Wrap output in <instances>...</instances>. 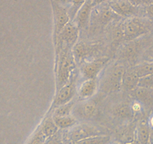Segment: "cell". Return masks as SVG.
<instances>
[{"label":"cell","mask_w":153,"mask_h":144,"mask_svg":"<svg viewBox=\"0 0 153 144\" xmlns=\"http://www.w3.org/2000/svg\"><path fill=\"white\" fill-rule=\"evenodd\" d=\"M46 140L47 137L43 134L40 128L38 127L30 137L27 144H44Z\"/></svg>","instance_id":"4316f807"},{"label":"cell","mask_w":153,"mask_h":144,"mask_svg":"<svg viewBox=\"0 0 153 144\" xmlns=\"http://www.w3.org/2000/svg\"><path fill=\"white\" fill-rule=\"evenodd\" d=\"M104 1H106V0H92V6L99 5V4L102 3Z\"/></svg>","instance_id":"d6a6232c"},{"label":"cell","mask_w":153,"mask_h":144,"mask_svg":"<svg viewBox=\"0 0 153 144\" xmlns=\"http://www.w3.org/2000/svg\"><path fill=\"white\" fill-rule=\"evenodd\" d=\"M76 75L72 74L70 80L56 92L55 98L53 101L50 111H53L59 106L71 102L76 93Z\"/></svg>","instance_id":"5b68a950"},{"label":"cell","mask_w":153,"mask_h":144,"mask_svg":"<svg viewBox=\"0 0 153 144\" xmlns=\"http://www.w3.org/2000/svg\"><path fill=\"white\" fill-rule=\"evenodd\" d=\"M39 128H40L43 134L47 137V139L53 136L55 134H56L59 131V129L54 122L53 116L47 117L45 119V120L42 122Z\"/></svg>","instance_id":"e0dca14e"},{"label":"cell","mask_w":153,"mask_h":144,"mask_svg":"<svg viewBox=\"0 0 153 144\" xmlns=\"http://www.w3.org/2000/svg\"><path fill=\"white\" fill-rule=\"evenodd\" d=\"M108 59L101 58L84 63L80 69V73L85 80H96L97 77L106 65Z\"/></svg>","instance_id":"9c48e42d"},{"label":"cell","mask_w":153,"mask_h":144,"mask_svg":"<svg viewBox=\"0 0 153 144\" xmlns=\"http://www.w3.org/2000/svg\"><path fill=\"white\" fill-rule=\"evenodd\" d=\"M98 89L96 80H84L76 89L77 95L81 99L87 100L92 98Z\"/></svg>","instance_id":"4fadbf2b"},{"label":"cell","mask_w":153,"mask_h":144,"mask_svg":"<svg viewBox=\"0 0 153 144\" xmlns=\"http://www.w3.org/2000/svg\"><path fill=\"white\" fill-rule=\"evenodd\" d=\"M126 68L121 65H113L108 68L101 82V88L105 92H113L122 88Z\"/></svg>","instance_id":"7a4b0ae2"},{"label":"cell","mask_w":153,"mask_h":144,"mask_svg":"<svg viewBox=\"0 0 153 144\" xmlns=\"http://www.w3.org/2000/svg\"><path fill=\"white\" fill-rule=\"evenodd\" d=\"M94 48H95L94 46L86 45L83 42L75 44L72 48V53H73L75 62H79L82 61L83 59L92 53Z\"/></svg>","instance_id":"2e32d148"},{"label":"cell","mask_w":153,"mask_h":144,"mask_svg":"<svg viewBox=\"0 0 153 144\" xmlns=\"http://www.w3.org/2000/svg\"><path fill=\"white\" fill-rule=\"evenodd\" d=\"M149 124V126L150 127V128L153 129V115H152L150 117V118L149 119V121L147 122Z\"/></svg>","instance_id":"1f68e13d"},{"label":"cell","mask_w":153,"mask_h":144,"mask_svg":"<svg viewBox=\"0 0 153 144\" xmlns=\"http://www.w3.org/2000/svg\"><path fill=\"white\" fill-rule=\"evenodd\" d=\"M149 144H153V129H151V128H150Z\"/></svg>","instance_id":"836d02e7"},{"label":"cell","mask_w":153,"mask_h":144,"mask_svg":"<svg viewBox=\"0 0 153 144\" xmlns=\"http://www.w3.org/2000/svg\"><path fill=\"white\" fill-rule=\"evenodd\" d=\"M146 11L148 15L150 17H152V18H153V3L150 4V5H148Z\"/></svg>","instance_id":"4dcf8cb0"},{"label":"cell","mask_w":153,"mask_h":144,"mask_svg":"<svg viewBox=\"0 0 153 144\" xmlns=\"http://www.w3.org/2000/svg\"><path fill=\"white\" fill-rule=\"evenodd\" d=\"M124 39L127 42L140 39L149 32L148 26L137 17L128 19L123 24Z\"/></svg>","instance_id":"277c9868"},{"label":"cell","mask_w":153,"mask_h":144,"mask_svg":"<svg viewBox=\"0 0 153 144\" xmlns=\"http://www.w3.org/2000/svg\"><path fill=\"white\" fill-rule=\"evenodd\" d=\"M110 137L105 134L98 135L86 138L77 142L73 143V144H110Z\"/></svg>","instance_id":"603a6c76"},{"label":"cell","mask_w":153,"mask_h":144,"mask_svg":"<svg viewBox=\"0 0 153 144\" xmlns=\"http://www.w3.org/2000/svg\"><path fill=\"white\" fill-rule=\"evenodd\" d=\"M56 92L70 80L74 71L75 60L72 48H64L56 50Z\"/></svg>","instance_id":"6da1fadb"},{"label":"cell","mask_w":153,"mask_h":144,"mask_svg":"<svg viewBox=\"0 0 153 144\" xmlns=\"http://www.w3.org/2000/svg\"><path fill=\"white\" fill-rule=\"evenodd\" d=\"M138 86L146 89H153V74L140 77Z\"/></svg>","instance_id":"83f0119b"},{"label":"cell","mask_w":153,"mask_h":144,"mask_svg":"<svg viewBox=\"0 0 153 144\" xmlns=\"http://www.w3.org/2000/svg\"><path fill=\"white\" fill-rule=\"evenodd\" d=\"M150 127L148 122H142L138 125L136 130V138L141 144H149Z\"/></svg>","instance_id":"d6986e66"},{"label":"cell","mask_w":153,"mask_h":144,"mask_svg":"<svg viewBox=\"0 0 153 144\" xmlns=\"http://www.w3.org/2000/svg\"><path fill=\"white\" fill-rule=\"evenodd\" d=\"M110 8L120 17H131L137 14V8L130 0H115L110 3Z\"/></svg>","instance_id":"30bf717a"},{"label":"cell","mask_w":153,"mask_h":144,"mask_svg":"<svg viewBox=\"0 0 153 144\" xmlns=\"http://www.w3.org/2000/svg\"><path fill=\"white\" fill-rule=\"evenodd\" d=\"M137 127L131 125L122 131L118 136V140L122 144H129L133 142L136 138Z\"/></svg>","instance_id":"44dd1931"},{"label":"cell","mask_w":153,"mask_h":144,"mask_svg":"<svg viewBox=\"0 0 153 144\" xmlns=\"http://www.w3.org/2000/svg\"><path fill=\"white\" fill-rule=\"evenodd\" d=\"M120 17V16L117 15L113 10L110 8V7L104 8L101 10L99 14H98V18H99L100 23L102 24H107L109 22L113 20V19H117Z\"/></svg>","instance_id":"d4e9b609"},{"label":"cell","mask_w":153,"mask_h":144,"mask_svg":"<svg viewBox=\"0 0 153 144\" xmlns=\"http://www.w3.org/2000/svg\"><path fill=\"white\" fill-rule=\"evenodd\" d=\"M53 118L59 129L71 128L77 124V120L72 115L66 116V117L53 116Z\"/></svg>","instance_id":"ffe728a7"},{"label":"cell","mask_w":153,"mask_h":144,"mask_svg":"<svg viewBox=\"0 0 153 144\" xmlns=\"http://www.w3.org/2000/svg\"><path fill=\"white\" fill-rule=\"evenodd\" d=\"M149 42L146 39H138L128 42L120 51V56L124 59L131 60L137 57L146 48Z\"/></svg>","instance_id":"ba28073f"},{"label":"cell","mask_w":153,"mask_h":144,"mask_svg":"<svg viewBox=\"0 0 153 144\" xmlns=\"http://www.w3.org/2000/svg\"><path fill=\"white\" fill-rule=\"evenodd\" d=\"M86 1V0H59V2L62 5H68L69 8H67V10L68 11L70 18L74 19L76 13L78 12L79 9L81 8Z\"/></svg>","instance_id":"7402d4cb"},{"label":"cell","mask_w":153,"mask_h":144,"mask_svg":"<svg viewBox=\"0 0 153 144\" xmlns=\"http://www.w3.org/2000/svg\"><path fill=\"white\" fill-rule=\"evenodd\" d=\"M140 77H138L133 68L126 69L123 78L122 88L126 92H131L138 86Z\"/></svg>","instance_id":"9a60e30c"},{"label":"cell","mask_w":153,"mask_h":144,"mask_svg":"<svg viewBox=\"0 0 153 144\" xmlns=\"http://www.w3.org/2000/svg\"><path fill=\"white\" fill-rule=\"evenodd\" d=\"M103 134H104L95 126L89 125L87 124H81L76 125L70 129L68 134V138L73 143L86 138Z\"/></svg>","instance_id":"52a82bcc"},{"label":"cell","mask_w":153,"mask_h":144,"mask_svg":"<svg viewBox=\"0 0 153 144\" xmlns=\"http://www.w3.org/2000/svg\"><path fill=\"white\" fill-rule=\"evenodd\" d=\"M131 98L140 103L143 107H150L153 104V89L137 86L130 92Z\"/></svg>","instance_id":"8fae6325"},{"label":"cell","mask_w":153,"mask_h":144,"mask_svg":"<svg viewBox=\"0 0 153 144\" xmlns=\"http://www.w3.org/2000/svg\"><path fill=\"white\" fill-rule=\"evenodd\" d=\"M149 61H147V62H153V50L152 51L151 54L149 55Z\"/></svg>","instance_id":"e575fe53"},{"label":"cell","mask_w":153,"mask_h":144,"mask_svg":"<svg viewBox=\"0 0 153 144\" xmlns=\"http://www.w3.org/2000/svg\"><path fill=\"white\" fill-rule=\"evenodd\" d=\"M113 113L117 118L124 120H130L134 116L131 105L126 103H120L115 106L113 109Z\"/></svg>","instance_id":"ac0fdd59"},{"label":"cell","mask_w":153,"mask_h":144,"mask_svg":"<svg viewBox=\"0 0 153 144\" xmlns=\"http://www.w3.org/2000/svg\"><path fill=\"white\" fill-rule=\"evenodd\" d=\"M52 8L54 17L53 41L55 42L59 34L70 22L71 18L67 8L57 1L52 0Z\"/></svg>","instance_id":"8992f818"},{"label":"cell","mask_w":153,"mask_h":144,"mask_svg":"<svg viewBox=\"0 0 153 144\" xmlns=\"http://www.w3.org/2000/svg\"><path fill=\"white\" fill-rule=\"evenodd\" d=\"M75 115L84 120H91L93 118L97 113V107L94 103L88 101L76 106L74 108Z\"/></svg>","instance_id":"5bb4252c"},{"label":"cell","mask_w":153,"mask_h":144,"mask_svg":"<svg viewBox=\"0 0 153 144\" xmlns=\"http://www.w3.org/2000/svg\"><path fill=\"white\" fill-rule=\"evenodd\" d=\"M74 108V103L71 101V102L59 106L54 109L53 111V116H56V117L70 116L73 112Z\"/></svg>","instance_id":"484cf974"},{"label":"cell","mask_w":153,"mask_h":144,"mask_svg":"<svg viewBox=\"0 0 153 144\" xmlns=\"http://www.w3.org/2000/svg\"><path fill=\"white\" fill-rule=\"evenodd\" d=\"M79 35V28L74 22H69L61 31L54 42L56 50L64 48H72L76 43Z\"/></svg>","instance_id":"3957f363"},{"label":"cell","mask_w":153,"mask_h":144,"mask_svg":"<svg viewBox=\"0 0 153 144\" xmlns=\"http://www.w3.org/2000/svg\"><path fill=\"white\" fill-rule=\"evenodd\" d=\"M133 69L139 77L149 75L153 74V62H146L133 67Z\"/></svg>","instance_id":"cb8c5ba5"},{"label":"cell","mask_w":153,"mask_h":144,"mask_svg":"<svg viewBox=\"0 0 153 144\" xmlns=\"http://www.w3.org/2000/svg\"><path fill=\"white\" fill-rule=\"evenodd\" d=\"M129 144H141V143L139 142V141L137 140V138H135L133 142H131V143H129Z\"/></svg>","instance_id":"d590c367"},{"label":"cell","mask_w":153,"mask_h":144,"mask_svg":"<svg viewBox=\"0 0 153 144\" xmlns=\"http://www.w3.org/2000/svg\"><path fill=\"white\" fill-rule=\"evenodd\" d=\"M44 144H64L61 133L58 131L53 136L48 138Z\"/></svg>","instance_id":"f1b7e54d"},{"label":"cell","mask_w":153,"mask_h":144,"mask_svg":"<svg viewBox=\"0 0 153 144\" xmlns=\"http://www.w3.org/2000/svg\"><path fill=\"white\" fill-rule=\"evenodd\" d=\"M92 7V0H86L81 8L79 9L78 12L76 13L74 23L76 25L79 29L80 28L85 27L87 25Z\"/></svg>","instance_id":"7c38bea8"},{"label":"cell","mask_w":153,"mask_h":144,"mask_svg":"<svg viewBox=\"0 0 153 144\" xmlns=\"http://www.w3.org/2000/svg\"><path fill=\"white\" fill-rule=\"evenodd\" d=\"M123 39H124V34H123V24L117 26L114 29L113 33V39L114 42H120Z\"/></svg>","instance_id":"f546056e"}]
</instances>
